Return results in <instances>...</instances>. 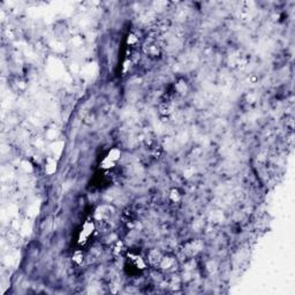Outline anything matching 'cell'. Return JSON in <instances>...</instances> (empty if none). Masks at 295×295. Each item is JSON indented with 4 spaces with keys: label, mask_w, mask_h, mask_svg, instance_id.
Segmentation results:
<instances>
[{
    "label": "cell",
    "mask_w": 295,
    "mask_h": 295,
    "mask_svg": "<svg viewBox=\"0 0 295 295\" xmlns=\"http://www.w3.org/2000/svg\"><path fill=\"white\" fill-rule=\"evenodd\" d=\"M57 170V164H55V161H53V160H48V164L46 165V172L48 174H52L53 172H55Z\"/></svg>",
    "instance_id": "cell-1"
},
{
    "label": "cell",
    "mask_w": 295,
    "mask_h": 295,
    "mask_svg": "<svg viewBox=\"0 0 295 295\" xmlns=\"http://www.w3.org/2000/svg\"><path fill=\"white\" fill-rule=\"evenodd\" d=\"M119 157H120V151H119V150H117V149L111 150V152H109V158L111 160L114 161V160H117Z\"/></svg>",
    "instance_id": "cell-2"
}]
</instances>
